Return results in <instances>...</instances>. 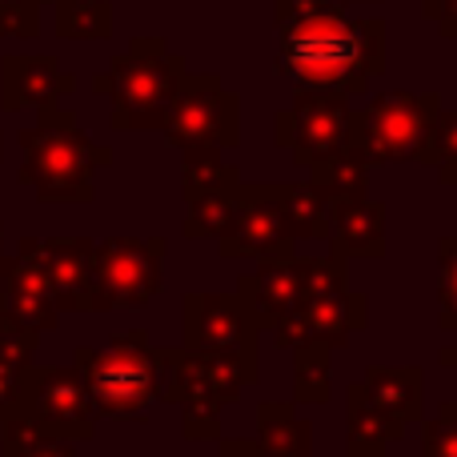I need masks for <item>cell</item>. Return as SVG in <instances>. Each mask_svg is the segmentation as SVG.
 Wrapping results in <instances>:
<instances>
[{
	"label": "cell",
	"instance_id": "cell-1",
	"mask_svg": "<svg viewBox=\"0 0 457 457\" xmlns=\"http://www.w3.org/2000/svg\"><path fill=\"white\" fill-rule=\"evenodd\" d=\"M277 69L297 93L353 101L386 72V21L345 16L337 0H277Z\"/></svg>",
	"mask_w": 457,
	"mask_h": 457
},
{
	"label": "cell",
	"instance_id": "cell-2",
	"mask_svg": "<svg viewBox=\"0 0 457 457\" xmlns=\"http://www.w3.org/2000/svg\"><path fill=\"white\" fill-rule=\"evenodd\" d=\"M21 181L40 201H93V173L112 157L104 145L88 141L69 109L40 112L37 125L21 133Z\"/></svg>",
	"mask_w": 457,
	"mask_h": 457
},
{
	"label": "cell",
	"instance_id": "cell-3",
	"mask_svg": "<svg viewBox=\"0 0 457 457\" xmlns=\"http://www.w3.org/2000/svg\"><path fill=\"white\" fill-rule=\"evenodd\" d=\"M185 72L189 69L169 53L165 37H133L129 53L112 56L109 69L93 77V93L112 101V129H161Z\"/></svg>",
	"mask_w": 457,
	"mask_h": 457
},
{
	"label": "cell",
	"instance_id": "cell-4",
	"mask_svg": "<svg viewBox=\"0 0 457 457\" xmlns=\"http://www.w3.org/2000/svg\"><path fill=\"white\" fill-rule=\"evenodd\" d=\"M72 365L85 378L96 418H141L157 397V349L145 329L120 333L104 349L80 345Z\"/></svg>",
	"mask_w": 457,
	"mask_h": 457
},
{
	"label": "cell",
	"instance_id": "cell-5",
	"mask_svg": "<svg viewBox=\"0 0 457 457\" xmlns=\"http://www.w3.org/2000/svg\"><path fill=\"white\" fill-rule=\"evenodd\" d=\"M437 112H442L437 93H381L349 112L345 145L370 169L389 165V161H410L418 157Z\"/></svg>",
	"mask_w": 457,
	"mask_h": 457
},
{
	"label": "cell",
	"instance_id": "cell-6",
	"mask_svg": "<svg viewBox=\"0 0 457 457\" xmlns=\"http://www.w3.org/2000/svg\"><path fill=\"white\" fill-rule=\"evenodd\" d=\"M257 381V353H209V349H157V397L181 410L221 413L245 386Z\"/></svg>",
	"mask_w": 457,
	"mask_h": 457
},
{
	"label": "cell",
	"instance_id": "cell-7",
	"mask_svg": "<svg viewBox=\"0 0 457 457\" xmlns=\"http://www.w3.org/2000/svg\"><path fill=\"white\" fill-rule=\"evenodd\" d=\"M12 418L61 442H88L96 434V410L77 365H56V370L32 365L21 381Z\"/></svg>",
	"mask_w": 457,
	"mask_h": 457
},
{
	"label": "cell",
	"instance_id": "cell-8",
	"mask_svg": "<svg viewBox=\"0 0 457 457\" xmlns=\"http://www.w3.org/2000/svg\"><path fill=\"white\" fill-rule=\"evenodd\" d=\"M165 141L173 149H237L241 145V104L225 93L217 72H185L165 117Z\"/></svg>",
	"mask_w": 457,
	"mask_h": 457
},
{
	"label": "cell",
	"instance_id": "cell-9",
	"mask_svg": "<svg viewBox=\"0 0 457 457\" xmlns=\"http://www.w3.org/2000/svg\"><path fill=\"white\" fill-rule=\"evenodd\" d=\"M165 249V237H109L93 245V313L149 305L161 289Z\"/></svg>",
	"mask_w": 457,
	"mask_h": 457
},
{
	"label": "cell",
	"instance_id": "cell-10",
	"mask_svg": "<svg viewBox=\"0 0 457 457\" xmlns=\"http://www.w3.org/2000/svg\"><path fill=\"white\" fill-rule=\"evenodd\" d=\"M349 112H353V104H349L345 96L293 93L289 109L277 112L273 141L293 153V165L297 169H313V165H321V161H329L333 153L345 145Z\"/></svg>",
	"mask_w": 457,
	"mask_h": 457
},
{
	"label": "cell",
	"instance_id": "cell-11",
	"mask_svg": "<svg viewBox=\"0 0 457 457\" xmlns=\"http://www.w3.org/2000/svg\"><path fill=\"white\" fill-rule=\"evenodd\" d=\"M289 225L277 205V185H237V205L225 233L217 237L221 257H249V261H285L293 257Z\"/></svg>",
	"mask_w": 457,
	"mask_h": 457
},
{
	"label": "cell",
	"instance_id": "cell-12",
	"mask_svg": "<svg viewBox=\"0 0 457 457\" xmlns=\"http://www.w3.org/2000/svg\"><path fill=\"white\" fill-rule=\"evenodd\" d=\"M361 325H365V297L349 289H333V293H317V297L301 301L297 313L281 329H273V341L281 349H301V345L341 349L349 345V337Z\"/></svg>",
	"mask_w": 457,
	"mask_h": 457
},
{
	"label": "cell",
	"instance_id": "cell-13",
	"mask_svg": "<svg viewBox=\"0 0 457 457\" xmlns=\"http://www.w3.org/2000/svg\"><path fill=\"white\" fill-rule=\"evenodd\" d=\"M185 349L209 353H257V325L237 293L185 297Z\"/></svg>",
	"mask_w": 457,
	"mask_h": 457
},
{
	"label": "cell",
	"instance_id": "cell-14",
	"mask_svg": "<svg viewBox=\"0 0 457 457\" xmlns=\"http://www.w3.org/2000/svg\"><path fill=\"white\" fill-rule=\"evenodd\" d=\"M0 313L16 325L32 329L40 337L45 329H56V297L48 289V277L37 257V237L21 241L16 257H0Z\"/></svg>",
	"mask_w": 457,
	"mask_h": 457
},
{
	"label": "cell",
	"instance_id": "cell-15",
	"mask_svg": "<svg viewBox=\"0 0 457 457\" xmlns=\"http://www.w3.org/2000/svg\"><path fill=\"white\" fill-rule=\"evenodd\" d=\"M241 289V305L249 309L253 325L261 329H281L293 313H297L301 297H305V273H301V257H285V261H261L253 273H245Z\"/></svg>",
	"mask_w": 457,
	"mask_h": 457
},
{
	"label": "cell",
	"instance_id": "cell-16",
	"mask_svg": "<svg viewBox=\"0 0 457 457\" xmlns=\"http://www.w3.org/2000/svg\"><path fill=\"white\" fill-rule=\"evenodd\" d=\"M40 269L61 313H93V241L85 237H53L37 241Z\"/></svg>",
	"mask_w": 457,
	"mask_h": 457
},
{
	"label": "cell",
	"instance_id": "cell-17",
	"mask_svg": "<svg viewBox=\"0 0 457 457\" xmlns=\"http://www.w3.org/2000/svg\"><path fill=\"white\" fill-rule=\"evenodd\" d=\"M345 394L357 397L389 429L394 442L405 434L410 421L421 418V370H413V365H405V370H370Z\"/></svg>",
	"mask_w": 457,
	"mask_h": 457
},
{
	"label": "cell",
	"instance_id": "cell-18",
	"mask_svg": "<svg viewBox=\"0 0 457 457\" xmlns=\"http://www.w3.org/2000/svg\"><path fill=\"white\" fill-rule=\"evenodd\" d=\"M333 257H386V205L361 197L329 201V237Z\"/></svg>",
	"mask_w": 457,
	"mask_h": 457
},
{
	"label": "cell",
	"instance_id": "cell-19",
	"mask_svg": "<svg viewBox=\"0 0 457 457\" xmlns=\"http://www.w3.org/2000/svg\"><path fill=\"white\" fill-rule=\"evenodd\" d=\"M77 80L56 64V56H4V109L16 112L37 104V112L61 109V96L72 93Z\"/></svg>",
	"mask_w": 457,
	"mask_h": 457
},
{
	"label": "cell",
	"instance_id": "cell-20",
	"mask_svg": "<svg viewBox=\"0 0 457 457\" xmlns=\"http://www.w3.org/2000/svg\"><path fill=\"white\" fill-rule=\"evenodd\" d=\"M32 353H37V333L0 313V421L12 418L21 381L32 370Z\"/></svg>",
	"mask_w": 457,
	"mask_h": 457
},
{
	"label": "cell",
	"instance_id": "cell-21",
	"mask_svg": "<svg viewBox=\"0 0 457 457\" xmlns=\"http://www.w3.org/2000/svg\"><path fill=\"white\" fill-rule=\"evenodd\" d=\"M277 205H281L293 241H325L329 237V197L313 181L277 185Z\"/></svg>",
	"mask_w": 457,
	"mask_h": 457
},
{
	"label": "cell",
	"instance_id": "cell-22",
	"mask_svg": "<svg viewBox=\"0 0 457 457\" xmlns=\"http://www.w3.org/2000/svg\"><path fill=\"white\" fill-rule=\"evenodd\" d=\"M241 185V173H237L233 161H225L221 149H185L181 153V193L185 201L209 197V193H221Z\"/></svg>",
	"mask_w": 457,
	"mask_h": 457
},
{
	"label": "cell",
	"instance_id": "cell-23",
	"mask_svg": "<svg viewBox=\"0 0 457 457\" xmlns=\"http://www.w3.org/2000/svg\"><path fill=\"white\" fill-rule=\"evenodd\" d=\"M261 421V445L273 457H309V421L297 418V405L289 402H265L257 410Z\"/></svg>",
	"mask_w": 457,
	"mask_h": 457
},
{
	"label": "cell",
	"instance_id": "cell-24",
	"mask_svg": "<svg viewBox=\"0 0 457 457\" xmlns=\"http://www.w3.org/2000/svg\"><path fill=\"white\" fill-rule=\"evenodd\" d=\"M309 181H313L329 201H337V197H361L365 185H370V165H365V161L357 157L349 145H341V149L333 153L329 161H321V165L309 169Z\"/></svg>",
	"mask_w": 457,
	"mask_h": 457
},
{
	"label": "cell",
	"instance_id": "cell-25",
	"mask_svg": "<svg viewBox=\"0 0 457 457\" xmlns=\"http://www.w3.org/2000/svg\"><path fill=\"white\" fill-rule=\"evenodd\" d=\"M61 40H104L112 37V8L104 0H56Z\"/></svg>",
	"mask_w": 457,
	"mask_h": 457
},
{
	"label": "cell",
	"instance_id": "cell-26",
	"mask_svg": "<svg viewBox=\"0 0 457 457\" xmlns=\"http://www.w3.org/2000/svg\"><path fill=\"white\" fill-rule=\"evenodd\" d=\"M0 457H80V453L72 442L37 434L32 426L8 418L4 426H0Z\"/></svg>",
	"mask_w": 457,
	"mask_h": 457
},
{
	"label": "cell",
	"instance_id": "cell-27",
	"mask_svg": "<svg viewBox=\"0 0 457 457\" xmlns=\"http://www.w3.org/2000/svg\"><path fill=\"white\" fill-rule=\"evenodd\" d=\"M329 353L325 345H301L293 349V361H297V381H293V397L297 405L305 402H329Z\"/></svg>",
	"mask_w": 457,
	"mask_h": 457
},
{
	"label": "cell",
	"instance_id": "cell-28",
	"mask_svg": "<svg viewBox=\"0 0 457 457\" xmlns=\"http://www.w3.org/2000/svg\"><path fill=\"white\" fill-rule=\"evenodd\" d=\"M237 205V185L221 193H209V197L189 201V217H185V237L189 241H205V237H221L228 217H233Z\"/></svg>",
	"mask_w": 457,
	"mask_h": 457
},
{
	"label": "cell",
	"instance_id": "cell-29",
	"mask_svg": "<svg viewBox=\"0 0 457 457\" xmlns=\"http://www.w3.org/2000/svg\"><path fill=\"white\" fill-rule=\"evenodd\" d=\"M413 161L437 169V173L457 169V104L450 112H437V120L429 125L426 141H421V149H418V157Z\"/></svg>",
	"mask_w": 457,
	"mask_h": 457
},
{
	"label": "cell",
	"instance_id": "cell-30",
	"mask_svg": "<svg viewBox=\"0 0 457 457\" xmlns=\"http://www.w3.org/2000/svg\"><path fill=\"white\" fill-rule=\"evenodd\" d=\"M437 301H442V329L457 333V237L437 245Z\"/></svg>",
	"mask_w": 457,
	"mask_h": 457
},
{
	"label": "cell",
	"instance_id": "cell-31",
	"mask_svg": "<svg viewBox=\"0 0 457 457\" xmlns=\"http://www.w3.org/2000/svg\"><path fill=\"white\" fill-rule=\"evenodd\" d=\"M426 457H457V418L450 410H437V421L426 426V445H421Z\"/></svg>",
	"mask_w": 457,
	"mask_h": 457
},
{
	"label": "cell",
	"instance_id": "cell-32",
	"mask_svg": "<svg viewBox=\"0 0 457 457\" xmlns=\"http://www.w3.org/2000/svg\"><path fill=\"white\" fill-rule=\"evenodd\" d=\"M37 0H0V37H37Z\"/></svg>",
	"mask_w": 457,
	"mask_h": 457
},
{
	"label": "cell",
	"instance_id": "cell-33",
	"mask_svg": "<svg viewBox=\"0 0 457 457\" xmlns=\"http://www.w3.org/2000/svg\"><path fill=\"white\" fill-rule=\"evenodd\" d=\"M181 418H185V437L189 442H217L221 437V418L217 413H209V410H181Z\"/></svg>",
	"mask_w": 457,
	"mask_h": 457
},
{
	"label": "cell",
	"instance_id": "cell-34",
	"mask_svg": "<svg viewBox=\"0 0 457 457\" xmlns=\"http://www.w3.org/2000/svg\"><path fill=\"white\" fill-rule=\"evenodd\" d=\"M421 16L434 21L445 40H457V0H421Z\"/></svg>",
	"mask_w": 457,
	"mask_h": 457
},
{
	"label": "cell",
	"instance_id": "cell-35",
	"mask_svg": "<svg viewBox=\"0 0 457 457\" xmlns=\"http://www.w3.org/2000/svg\"><path fill=\"white\" fill-rule=\"evenodd\" d=\"M217 457H273L261 442H221Z\"/></svg>",
	"mask_w": 457,
	"mask_h": 457
},
{
	"label": "cell",
	"instance_id": "cell-36",
	"mask_svg": "<svg viewBox=\"0 0 457 457\" xmlns=\"http://www.w3.org/2000/svg\"><path fill=\"white\" fill-rule=\"evenodd\" d=\"M337 4H349V0H337ZM365 4H381V0H365Z\"/></svg>",
	"mask_w": 457,
	"mask_h": 457
},
{
	"label": "cell",
	"instance_id": "cell-37",
	"mask_svg": "<svg viewBox=\"0 0 457 457\" xmlns=\"http://www.w3.org/2000/svg\"><path fill=\"white\" fill-rule=\"evenodd\" d=\"M0 161H4V137H0Z\"/></svg>",
	"mask_w": 457,
	"mask_h": 457
},
{
	"label": "cell",
	"instance_id": "cell-38",
	"mask_svg": "<svg viewBox=\"0 0 457 457\" xmlns=\"http://www.w3.org/2000/svg\"><path fill=\"white\" fill-rule=\"evenodd\" d=\"M0 237H4V225H0Z\"/></svg>",
	"mask_w": 457,
	"mask_h": 457
},
{
	"label": "cell",
	"instance_id": "cell-39",
	"mask_svg": "<svg viewBox=\"0 0 457 457\" xmlns=\"http://www.w3.org/2000/svg\"><path fill=\"white\" fill-rule=\"evenodd\" d=\"M378 457H389V453H378Z\"/></svg>",
	"mask_w": 457,
	"mask_h": 457
},
{
	"label": "cell",
	"instance_id": "cell-40",
	"mask_svg": "<svg viewBox=\"0 0 457 457\" xmlns=\"http://www.w3.org/2000/svg\"><path fill=\"white\" fill-rule=\"evenodd\" d=\"M37 4H40V0H37Z\"/></svg>",
	"mask_w": 457,
	"mask_h": 457
}]
</instances>
